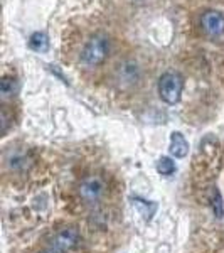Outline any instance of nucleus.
Returning <instances> with one entry per match:
<instances>
[{
    "mask_svg": "<svg viewBox=\"0 0 224 253\" xmlns=\"http://www.w3.org/2000/svg\"><path fill=\"white\" fill-rule=\"evenodd\" d=\"M112 80L118 89L132 91V89H137L140 86L142 80H144V71H142V66L138 64V61L132 58H125L120 59L113 66Z\"/></svg>",
    "mask_w": 224,
    "mask_h": 253,
    "instance_id": "f257e3e1",
    "label": "nucleus"
},
{
    "mask_svg": "<svg viewBox=\"0 0 224 253\" xmlns=\"http://www.w3.org/2000/svg\"><path fill=\"white\" fill-rule=\"evenodd\" d=\"M110 54V38L105 34L91 36L81 51V61L89 68H96L105 63Z\"/></svg>",
    "mask_w": 224,
    "mask_h": 253,
    "instance_id": "f03ea898",
    "label": "nucleus"
},
{
    "mask_svg": "<svg viewBox=\"0 0 224 253\" xmlns=\"http://www.w3.org/2000/svg\"><path fill=\"white\" fill-rule=\"evenodd\" d=\"M184 89V78L179 73H164L158 80V95L169 105H176L181 100Z\"/></svg>",
    "mask_w": 224,
    "mask_h": 253,
    "instance_id": "7ed1b4c3",
    "label": "nucleus"
},
{
    "mask_svg": "<svg viewBox=\"0 0 224 253\" xmlns=\"http://www.w3.org/2000/svg\"><path fill=\"white\" fill-rule=\"evenodd\" d=\"M79 198L88 205H95V203L103 199L105 193H107V182L101 175L91 174L81 181L78 187Z\"/></svg>",
    "mask_w": 224,
    "mask_h": 253,
    "instance_id": "20e7f679",
    "label": "nucleus"
},
{
    "mask_svg": "<svg viewBox=\"0 0 224 253\" xmlns=\"http://www.w3.org/2000/svg\"><path fill=\"white\" fill-rule=\"evenodd\" d=\"M201 27L209 38H221L224 34V14L218 10H207L201 17Z\"/></svg>",
    "mask_w": 224,
    "mask_h": 253,
    "instance_id": "39448f33",
    "label": "nucleus"
},
{
    "mask_svg": "<svg viewBox=\"0 0 224 253\" xmlns=\"http://www.w3.org/2000/svg\"><path fill=\"white\" fill-rule=\"evenodd\" d=\"M78 243V231L73 230V228H66V230H61L59 233L52 238V252L56 253H66L71 248L76 247Z\"/></svg>",
    "mask_w": 224,
    "mask_h": 253,
    "instance_id": "423d86ee",
    "label": "nucleus"
},
{
    "mask_svg": "<svg viewBox=\"0 0 224 253\" xmlns=\"http://www.w3.org/2000/svg\"><path fill=\"white\" fill-rule=\"evenodd\" d=\"M170 154H172L174 157L181 159V157H186L187 152H189V144H187V140L184 138V135L179 132H174L172 137H170Z\"/></svg>",
    "mask_w": 224,
    "mask_h": 253,
    "instance_id": "0eeeda50",
    "label": "nucleus"
},
{
    "mask_svg": "<svg viewBox=\"0 0 224 253\" xmlns=\"http://www.w3.org/2000/svg\"><path fill=\"white\" fill-rule=\"evenodd\" d=\"M17 80L12 78V76H3L2 81H0V93H2L3 98H10L17 93Z\"/></svg>",
    "mask_w": 224,
    "mask_h": 253,
    "instance_id": "6e6552de",
    "label": "nucleus"
},
{
    "mask_svg": "<svg viewBox=\"0 0 224 253\" xmlns=\"http://www.w3.org/2000/svg\"><path fill=\"white\" fill-rule=\"evenodd\" d=\"M29 46H31V49H34V51H37V52H46L49 47L47 36L42 34V32H36V34L31 36Z\"/></svg>",
    "mask_w": 224,
    "mask_h": 253,
    "instance_id": "1a4fd4ad",
    "label": "nucleus"
},
{
    "mask_svg": "<svg viewBox=\"0 0 224 253\" xmlns=\"http://www.w3.org/2000/svg\"><path fill=\"white\" fill-rule=\"evenodd\" d=\"M133 205L137 206L138 213L144 216L145 219H150L153 216V213L157 211V205H153V203H150V205H149V203L144 201V199H140V198L133 199Z\"/></svg>",
    "mask_w": 224,
    "mask_h": 253,
    "instance_id": "9d476101",
    "label": "nucleus"
},
{
    "mask_svg": "<svg viewBox=\"0 0 224 253\" xmlns=\"http://www.w3.org/2000/svg\"><path fill=\"white\" fill-rule=\"evenodd\" d=\"M209 203H211V208H213L214 214L218 216V218H223V216H224V206H223L221 193L218 191V187H213V191H211Z\"/></svg>",
    "mask_w": 224,
    "mask_h": 253,
    "instance_id": "9b49d317",
    "label": "nucleus"
},
{
    "mask_svg": "<svg viewBox=\"0 0 224 253\" xmlns=\"http://www.w3.org/2000/svg\"><path fill=\"white\" fill-rule=\"evenodd\" d=\"M157 172L162 175H172L176 172V164H174L172 159L169 157H162L157 162Z\"/></svg>",
    "mask_w": 224,
    "mask_h": 253,
    "instance_id": "f8f14e48",
    "label": "nucleus"
},
{
    "mask_svg": "<svg viewBox=\"0 0 224 253\" xmlns=\"http://www.w3.org/2000/svg\"><path fill=\"white\" fill-rule=\"evenodd\" d=\"M0 117H2V132L7 133V130H9V125H10V118H9V113H7L5 107L2 108V113H0Z\"/></svg>",
    "mask_w": 224,
    "mask_h": 253,
    "instance_id": "ddd939ff",
    "label": "nucleus"
},
{
    "mask_svg": "<svg viewBox=\"0 0 224 253\" xmlns=\"http://www.w3.org/2000/svg\"><path fill=\"white\" fill-rule=\"evenodd\" d=\"M44 253H56V252H52V250H51V252H44Z\"/></svg>",
    "mask_w": 224,
    "mask_h": 253,
    "instance_id": "4468645a",
    "label": "nucleus"
}]
</instances>
